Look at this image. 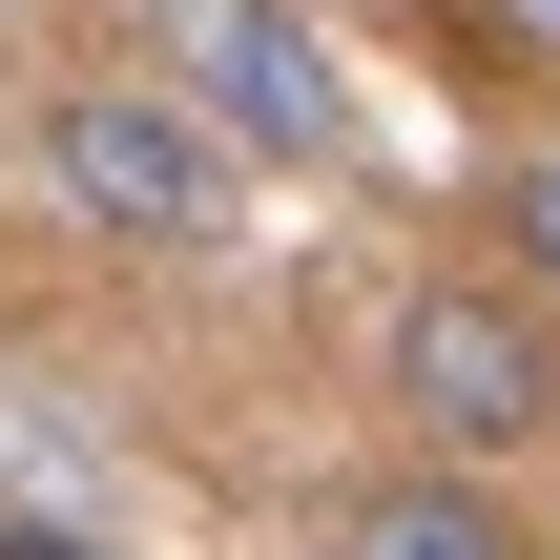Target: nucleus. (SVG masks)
<instances>
[{"label": "nucleus", "mask_w": 560, "mask_h": 560, "mask_svg": "<svg viewBox=\"0 0 560 560\" xmlns=\"http://www.w3.org/2000/svg\"><path fill=\"white\" fill-rule=\"evenodd\" d=\"M395 416H416V457L520 478L560 436V312L520 270H416V291H395Z\"/></svg>", "instance_id": "f03ea898"}, {"label": "nucleus", "mask_w": 560, "mask_h": 560, "mask_svg": "<svg viewBox=\"0 0 560 560\" xmlns=\"http://www.w3.org/2000/svg\"><path fill=\"white\" fill-rule=\"evenodd\" d=\"M0 560H125L104 520H0Z\"/></svg>", "instance_id": "0eeeda50"}, {"label": "nucleus", "mask_w": 560, "mask_h": 560, "mask_svg": "<svg viewBox=\"0 0 560 560\" xmlns=\"http://www.w3.org/2000/svg\"><path fill=\"white\" fill-rule=\"evenodd\" d=\"M42 187H62V229H83V249H145V270H229V229H249V145H229V125H187L145 62L42 83Z\"/></svg>", "instance_id": "f257e3e1"}, {"label": "nucleus", "mask_w": 560, "mask_h": 560, "mask_svg": "<svg viewBox=\"0 0 560 560\" xmlns=\"http://www.w3.org/2000/svg\"><path fill=\"white\" fill-rule=\"evenodd\" d=\"M499 270H520V291L560 312V125L520 145V166H499Z\"/></svg>", "instance_id": "39448f33"}, {"label": "nucleus", "mask_w": 560, "mask_h": 560, "mask_svg": "<svg viewBox=\"0 0 560 560\" xmlns=\"http://www.w3.org/2000/svg\"><path fill=\"white\" fill-rule=\"evenodd\" d=\"M125 62L187 125H229L249 166H332L353 145V62H332L312 0H125Z\"/></svg>", "instance_id": "7ed1b4c3"}, {"label": "nucleus", "mask_w": 560, "mask_h": 560, "mask_svg": "<svg viewBox=\"0 0 560 560\" xmlns=\"http://www.w3.org/2000/svg\"><path fill=\"white\" fill-rule=\"evenodd\" d=\"M332 560H540V540H520V499H499L478 457H416V478L332 499Z\"/></svg>", "instance_id": "20e7f679"}, {"label": "nucleus", "mask_w": 560, "mask_h": 560, "mask_svg": "<svg viewBox=\"0 0 560 560\" xmlns=\"http://www.w3.org/2000/svg\"><path fill=\"white\" fill-rule=\"evenodd\" d=\"M457 21V62H499V83H560V0H436Z\"/></svg>", "instance_id": "423d86ee"}]
</instances>
